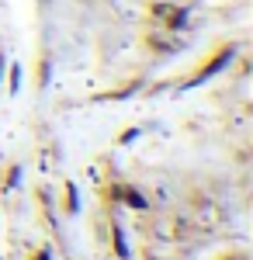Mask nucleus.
<instances>
[{"label": "nucleus", "instance_id": "1", "mask_svg": "<svg viewBox=\"0 0 253 260\" xmlns=\"http://www.w3.org/2000/svg\"><path fill=\"white\" fill-rule=\"evenodd\" d=\"M229 59H233V49H222V52H218V56H215V59L208 62V66H205L201 73H198L195 80H191V87H198V83H205L208 77H215V73H218V70H222V66H226Z\"/></svg>", "mask_w": 253, "mask_h": 260}, {"label": "nucleus", "instance_id": "5", "mask_svg": "<svg viewBox=\"0 0 253 260\" xmlns=\"http://www.w3.org/2000/svg\"><path fill=\"white\" fill-rule=\"evenodd\" d=\"M0 70H4V62H0Z\"/></svg>", "mask_w": 253, "mask_h": 260}, {"label": "nucleus", "instance_id": "4", "mask_svg": "<svg viewBox=\"0 0 253 260\" xmlns=\"http://www.w3.org/2000/svg\"><path fill=\"white\" fill-rule=\"evenodd\" d=\"M35 260H49V253H45V250H42V253H39V257H35Z\"/></svg>", "mask_w": 253, "mask_h": 260}, {"label": "nucleus", "instance_id": "3", "mask_svg": "<svg viewBox=\"0 0 253 260\" xmlns=\"http://www.w3.org/2000/svg\"><path fill=\"white\" fill-rule=\"evenodd\" d=\"M21 87V66H14V70H11V90H18Z\"/></svg>", "mask_w": 253, "mask_h": 260}, {"label": "nucleus", "instance_id": "2", "mask_svg": "<svg viewBox=\"0 0 253 260\" xmlns=\"http://www.w3.org/2000/svg\"><path fill=\"white\" fill-rule=\"evenodd\" d=\"M125 201H129L132 208H146V198H142L139 191H125Z\"/></svg>", "mask_w": 253, "mask_h": 260}]
</instances>
